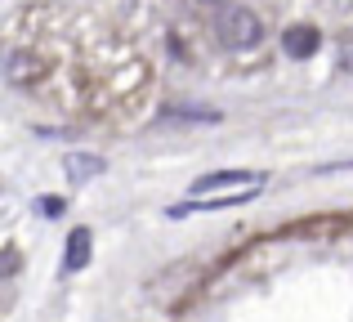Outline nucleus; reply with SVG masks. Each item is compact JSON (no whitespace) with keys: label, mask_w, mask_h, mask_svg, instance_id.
Wrapping results in <instances>:
<instances>
[{"label":"nucleus","mask_w":353,"mask_h":322,"mask_svg":"<svg viewBox=\"0 0 353 322\" xmlns=\"http://www.w3.org/2000/svg\"><path fill=\"white\" fill-rule=\"evenodd\" d=\"M264 188V174H250V170H219V174H201L192 183V201H206L215 197L210 206H237V201L255 197Z\"/></svg>","instance_id":"obj_1"},{"label":"nucleus","mask_w":353,"mask_h":322,"mask_svg":"<svg viewBox=\"0 0 353 322\" xmlns=\"http://www.w3.org/2000/svg\"><path fill=\"white\" fill-rule=\"evenodd\" d=\"M215 32H219V45H224V50H250V45H259L264 27H259V18L250 14V9H224Z\"/></svg>","instance_id":"obj_2"},{"label":"nucleus","mask_w":353,"mask_h":322,"mask_svg":"<svg viewBox=\"0 0 353 322\" xmlns=\"http://www.w3.org/2000/svg\"><path fill=\"white\" fill-rule=\"evenodd\" d=\"M282 45H286L291 59H313V54H318V32H313V27H291V32L282 36Z\"/></svg>","instance_id":"obj_3"},{"label":"nucleus","mask_w":353,"mask_h":322,"mask_svg":"<svg viewBox=\"0 0 353 322\" xmlns=\"http://www.w3.org/2000/svg\"><path fill=\"white\" fill-rule=\"evenodd\" d=\"M90 264V228H77V233L68 237V255H63V269L77 273Z\"/></svg>","instance_id":"obj_4"},{"label":"nucleus","mask_w":353,"mask_h":322,"mask_svg":"<svg viewBox=\"0 0 353 322\" xmlns=\"http://www.w3.org/2000/svg\"><path fill=\"white\" fill-rule=\"evenodd\" d=\"M99 170H103V157H94V152H72V157H68V174H72V183L94 179Z\"/></svg>","instance_id":"obj_5"},{"label":"nucleus","mask_w":353,"mask_h":322,"mask_svg":"<svg viewBox=\"0 0 353 322\" xmlns=\"http://www.w3.org/2000/svg\"><path fill=\"white\" fill-rule=\"evenodd\" d=\"M170 117H179V121H219L215 108H170Z\"/></svg>","instance_id":"obj_6"},{"label":"nucleus","mask_w":353,"mask_h":322,"mask_svg":"<svg viewBox=\"0 0 353 322\" xmlns=\"http://www.w3.org/2000/svg\"><path fill=\"white\" fill-rule=\"evenodd\" d=\"M36 206H41V210H45L50 219H59V215H63V201H59V197H41Z\"/></svg>","instance_id":"obj_7"},{"label":"nucleus","mask_w":353,"mask_h":322,"mask_svg":"<svg viewBox=\"0 0 353 322\" xmlns=\"http://www.w3.org/2000/svg\"><path fill=\"white\" fill-rule=\"evenodd\" d=\"M340 68H345L349 77H353V36H349L345 45H340Z\"/></svg>","instance_id":"obj_8"},{"label":"nucleus","mask_w":353,"mask_h":322,"mask_svg":"<svg viewBox=\"0 0 353 322\" xmlns=\"http://www.w3.org/2000/svg\"><path fill=\"white\" fill-rule=\"evenodd\" d=\"M18 269V260H14V255H5V251H0V278H5V273H14Z\"/></svg>","instance_id":"obj_9"}]
</instances>
